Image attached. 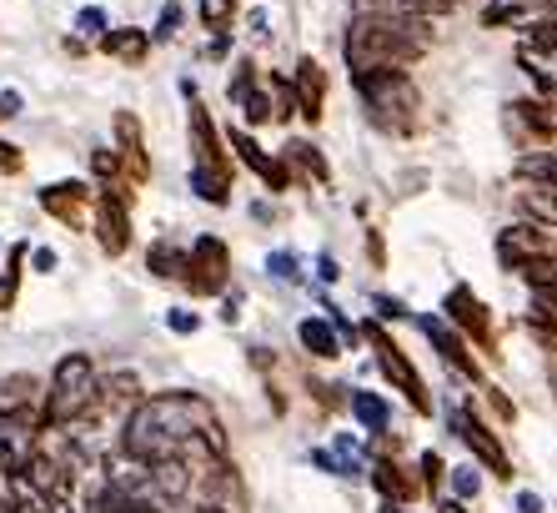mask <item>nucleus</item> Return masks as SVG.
Here are the masks:
<instances>
[{"label":"nucleus","mask_w":557,"mask_h":513,"mask_svg":"<svg viewBox=\"0 0 557 513\" xmlns=\"http://www.w3.org/2000/svg\"><path fill=\"white\" fill-rule=\"evenodd\" d=\"M186 438H207L211 448H226L216 413L196 393H161L151 403H136V413L126 418V453H136L146 463L176 459V448Z\"/></svg>","instance_id":"nucleus-1"},{"label":"nucleus","mask_w":557,"mask_h":513,"mask_svg":"<svg viewBox=\"0 0 557 513\" xmlns=\"http://www.w3.org/2000/svg\"><path fill=\"white\" fill-rule=\"evenodd\" d=\"M432 46V26L422 15H357L347 30L351 71H397Z\"/></svg>","instance_id":"nucleus-2"},{"label":"nucleus","mask_w":557,"mask_h":513,"mask_svg":"<svg viewBox=\"0 0 557 513\" xmlns=\"http://www.w3.org/2000/svg\"><path fill=\"white\" fill-rule=\"evenodd\" d=\"M357 76V91L372 106L367 117L382 126V132H412L417 121V86L403 71H351Z\"/></svg>","instance_id":"nucleus-3"},{"label":"nucleus","mask_w":557,"mask_h":513,"mask_svg":"<svg viewBox=\"0 0 557 513\" xmlns=\"http://www.w3.org/2000/svg\"><path fill=\"white\" fill-rule=\"evenodd\" d=\"M96 403V368L86 353H65L51 372V393H46V423H71Z\"/></svg>","instance_id":"nucleus-4"},{"label":"nucleus","mask_w":557,"mask_h":513,"mask_svg":"<svg viewBox=\"0 0 557 513\" xmlns=\"http://www.w3.org/2000/svg\"><path fill=\"white\" fill-rule=\"evenodd\" d=\"M367 338H372V347H376V363L387 368V378L403 388L407 398H412V408L417 413H428V393H422V378H417L412 368H407V357H403V347L382 332V322H367Z\"/></svg>","instance_id":"nucleus-5"},{"label":"nucleus","mask_w":557,"mask_h":513,"mask_svg":"<svg viewBox=\"0 0 557 513\" xmlns=\"http://www.w3.org/2000/svg\"><path fill=\"white\" fill-rule=\"evenodd\" d=\"M447 423H453L457 438H462V443L472 448V453H478L482 463H493V478H512V463H507L503 443H497V438L487 433V428H482V423L472 418V413H467V408H447Z\"/></svg>","instance_id":"nucleus-6"},{"label":"nucleus","mask_w":557,"mask_h":513,"mask_svg":"<svg viewBox=\"0 0 557 513\" xmlns=\"http://www.w3.org/2000/svg\"><path fill=\"white\" fill-rule=\"evenodd\" d=\"M322 91H326V76H322V66H317V61L307 56V61L292 71V96H297V111L307 121L322 117Z\"/></svg>","instance_id":"nucleus-7"},{"label":"nucleus","mask_w":557,"mask_h":513,"mask_svg":"<svg viewBox=\"0 0 557 513\" xmlns=\"http://www.w3.org/2000/svg\"><path fill=\"white\" fill-rule=\"evenodd\" d=\"M191 272H201L196 277L201 292H221V282H226V247L216 237H201L191 247Z\"/></svg>","instance_id":"nucleus-8"},{"label":"nucleus","mask_w":557,"mask_h":513,"mask_svg":"<svg viewBox=\"0 0 557 513\" xmlns=\"http://www.w3.org/2000/svg\"><path fill=\"white\" fill-rule=\"evenodd\" d=\"M232 146L242 151V161H247V167L257 171V176H261L267 186H272V192H286V167H282V161L267 157V151H261V146L251 142L247 132H232Z\"/></svg>","instance_id":"nucleus-9"},{"label":"nucleus","mask_w":557,"mask_h":513,"mask_svg":"<svg viewBox=\"0 0 557 513\" xmlns=\"http://www.w3.org/2000/svg\"><path fill=\"white\" fill-rule=\"evenodd\" d=\"M537 252H543V232H537V227H507L503 237H497L503 267H522L528 257H537Z\"/></svg>","instance_id":"nucleus-10"},{"label":"nucleus","mask_w":557,"mask_h":513,"mask_svg":"<svg viewBox=\"0 0 557 513\" xmlns=\"http://www.w3.org/2000/svg\"><path fill=\"white\" fill-rule=\"evenodd\" d=\"M417 322H422V332L432 338V347H437V353L447 357V363H453L457 372H467V378H478V363H472V357L462 353V342H457V332L442 328V317H417Z\"/></svg>","instance_id":"nucleus-11"},{"label":"nucleus","mask_w":557,"mask_h":513,"mask_svg":"<svg viewBox=\"0 0 557 513\" xmlns=\"http://www.w3.org/2000/svg\"><path fill=\"white\" fill-rule=\"evenodd\" d=\"M447 317H457V322H462V328L472 332L478 342L493 338V328H487V317H482V303L472 297V288H453V292H447Z\"/></svg>","instance_id":"nucleus-12"},{"label":"nucleus","mask_w":557,"mask_h":513,"mask_svg":"<svg viewBox=\"0 0 557 513\" xmlns=\"http://www.w3.org/2000/svg\"><path fill=\"white\" fill-rule=\"evenodd\" d=\"M297 338H301V347H307L311 357H337L342 353V338H337V328H332L326 317H301Z\"/></svg>","instance_id":"nucleus-13"},{"label":"nucleus","mask_w":557,"mask_h":513,"mask_svg":"<svg viewBox=\"0 0 557 513\" xmlns=\"http://www.w3.org/2000/svg\"><path fill=\"white\" fill-rule=\"evenodd\" d=\"M372 484L382 488V499H392V503H407V499H412V493H417V484H412V478H407L403 468H397V463H387V459H382V463H372Z\"/></svg>","instance_id":"nucleus-14"},{"label":"nucleus","mask_w":557,"mask_h":513,"mask_svg":"<svg viewBox=\"0 0 557 513\" xmlns=\"http://www.w3.org/2000/svg\"><path fill=\"white\" fill-rule=\"evenodd\" d=\"M522 211L532 217V227H557V186L532 182V192H522Z\"/></svg>","instance_id":"nucleus-15"},{"label":"nucleus","mask_w":557,"mask_h":513,"mask_svg":"<svg viewBox=\"0 0 557 513\" xmlns=\"http://www.w3.org/2000/svg\"><path fill=\"white\" fill-rule=\"evenodd\" d=\"M518 61L528 66V76H537L547 86V91H557V46H522L518 51Z\"/></svg>","instance_id":"nucleus-16"},{"label":"nucleus","mask_w":557,"mask_h":513,"mask_svg":"<svg viewBox=\"0 0 557 513\" xmlns=\"http://www.w3.org/2000/svg\"><path fill=\"white\" fill-rule=\"evenodd\" d=\"M537 15V0H493L482 11V26H528Z\"/></svg>","instance_id":"nucleus-17"},{"label":"nucleus","mask_w":557,"mask_h":513,"mask_svg":"<svg viewBox=\"0 0 557 513\" xmlns=\"http://www.w3.org/2000/svg\"><path fill=\"white\" fill-rule=\"evenodd\" d=\"M101 247L126 252V207L116 197H101Z\"/></svg>","instance_id":"nucleus-18"},{"label":"nucleus","mask_w":557,"mask_h":513,"mask_svg":"<svg viewBox=\"0 0 557 513\" xmlns=\"http://www.w3.org/2000/svg\"><path fill=\"white\" fill-rule=\"evenodd\" d=\"M518 176L522 182L557 186V151H528V157H518Z\"/></svg>","instance_id":"nucleus-19"},{"label":"nucleus","mask_w":557,"mask_h":513,"mask_svg":"<svg viewBox=\"0 0 557 513\" xmlns=\"http://www.w3.org/2000/svg\"><path fill=\"white\" fill-rule=\"evenodd\" d=\"M191 186H196V197L211 201V207L226 201V176H221V167H211V161H201V167L191 171Z\"/></svg>","instance_id":"nucleus-20"},{"label":"nucleus","mask_w":557,"mask_h":513,"mask_svg":"<svg viewBox=\"0 0 557 513\" xmlns=\"http://www.w3.org/2000/svg\"><path fill=\"white\" fill-rule=\"evenodd\" d=\"M146 46H151L146 30H106V51L121 56V61H141Z\"/></svg>","instance_id":"nucleus-21"},{"label":"nucleus","mask_w":557,"mask_h":513,"mask_svg":"<svg viewBox=\"0 0 557 513\" xmlns=\"http://www.w3.org/2000/svg\"><path fill=\"white\" fill-rule=\"evenodd\" d=\"M512 111H518L537 136H557V101H522V106H512Z\"/></svg>","instance_id":"nucleus-22"},{"label":"nucleus","mask_w":557,"mask_h":513,"mask_svg":"<svg viewBox=\"0 0 557 513\" xmlns=\"http://www.w3.org/2000/svg\"><path fill=\"white\" fill-rule=\"evenodd\" d=\"M351 408H357V418H362L372 433H387L392 413H387V403H382L376 393H351Z\"/></svg>","instance_id":"nucleus-23"},{"label":"nucleus","mask_w":557,"mask_h":513,"mask_svg":"<svg viewBox=\"0 0 557 513\" xmlns=\"http://www.w3.org/2000/svg\"><path fill=\"white\" fill-rule=\"evenodd\" d=\"M151 272L156 277H182L186 272V257L176 247H166V242H156V247H151Z\"/></svg>","instance_id":"nucleus-24"},{"label":"nucleus","mask_w":557,"mask_h":513,"mask_svg":"<svg viewBox=\"0 0 557 513\" xmlns=\"http://www.w3.org/2000/svg\"><path fill=\"white\" fill-rule=\"evenodd\" d=\"M286 151H292V157H297L301 167H307L311 176H317V182H332V167H326V161L317 157V146H311V142H292Z\"/></svg>","instance_id":"nucleus-25"},{"label":"nucleus","mask_w":557,"mask_h":513,"mask_svg":"<svg viewBox=\"0 0 557 513\" xmlns=\"http://www.w3.org/2000/svg\"><path fill=\"white\" fill-rule=\"evenodd\" d=\"M267 272L282 277V282H301V262H297V252H272V257H267Z\"/></svg>","instance_id":"nucleus-26"},{"label":"nucleus","mask_w":557,"mask_h":513,"mask_svg":"<svg viewBox=\"0 0 557 513\" xmlns=\"http://www.w3.org/2000/svg\"><path fill=\"white\" fill-rule=\"evenodd\" d=\"M232 15H236V0H201V21H207L211 30L232 26Z\"/></svg>","instance_id":"nucleus-27"},{"label":"nucleus","mask_w":557,"mask_h":513,"mask_svg":"<svg viewBox=\"0 0 557 513\" xmlns=\"http://www.w3.org/2000/svg\"><path fill=\"white\" fill-rule=\"evenodd\" d=\"M453 488H457V499H472V493H478L482 488V478H478V468H453Z\"/></svg>","instance_id":"nucleus-28"},{"label":"nucleus","mask_w":557,"mask_h":513,"mask_svg":"<svg viewBox=\"0 0 557 513\" xmlns=\"http://www.w3.org/2000/svg\"><path fill=\"white\" fill-rule=\"evenodd\" d=\"M76 30H81V36H106V11L86 5V11L76 15Z\"/></svg>","instance_id":"nucleus-29"},{"label":"nucleus","mask_w":557,"mask_h":513,"mask_svg":"<svg viewBox=\"0 0 557 513\" xmlns=\"http://www.w3.org/2000/svg\"><path fill=\"white\" fill-rule=\"evenodd\" d=\"M372 307H376V317H382V322H403V317H412L403 303H397V297H382V292L372 297Z\"/></svg>","instance_id":"nucleus-30"},{"label":"nucleus","mask_w":557,"mask_h":513,"mask_svg":"<svg viewBox=\"0 0 557 513\" xmlns=\"http://www.w3.org/2000/svg\"><path fill=\"white\" fill-rule=\"evenodd\" d=\"M106 393H116V398H136V393H141V382L131 378V372H116V378L106 382Z\"/></svg>","instance_id":"nucleus-31"},{"label":"nucleus","mask_w":557,"mask_h":513,"mask_svg":"<svg viewBox=\"0 0 557 513\" xmlns=\"http://www.w3.org/2000/svg\"><path fill=\"white\" fill-rule=\"evenodd\" d=\"M166 328L171 332H196V313H182V307H176V313H166Z\"/></svg>","instance_id":"nucleus-32"},{"label":"nucleus","mask_w":557,"mask_h":513,"mask_svg":"<svg viewBox=\"0 0 557 513\" xmlns=\"http://www.w3.org/2000/svg\"><path fill=\"white\" fill-rule=\"evenodd\" d=\"M176 21H182V11H176V5H166V11H161V26H156V40H171Z\"/></svg>","instance_id":"nucleus-33"},{"label":"nucleus","mask_w":557,"mask_h":513,"mask_svg":"<svg viewBox=\"0 0 557 513\" xmlns=\"http://www.w3.org/2000/svg\"><path fill=\"white\" fill-rule=\"evenodd\" d=\"M422 478H428V484H437V478H442V459H437V453H422Z\"/></svg>","instance_id":"nucleus-34"},{"label":"nucleus","mask_w":557,"mask_h":513,"mask_svg":"<svg viewBox=\"0 0 557 513\" xmlns=\"http://www.w3.org/2000/svg\"><path fill=\"white\" fill-rule=\"evenodd\" d=\"M11 303H15V272H5L0 277V313H5Z\"/></svg>","instance_id":"nucleus-35"},{"label":"nucleus","mask_w":557,"mask_h":513,"mask_svg":"<svg viewBox=\"0 0 557 513\" xmlns=\"http://www.w3.org/2000/svg\"><path fill=\"white\" fill-rule=\"evenodd\" d=\"M15 167H21V157H15V146L0 142V171H15Z\"/></svg>","instance_id":"nucleus-36"},{"label":"nucleus","mask_w":557,"mask_h":513,"mask_svg":"<svg viewBox=\"0 0 557 513\" xmlns=\"http://www.w3.org/2000/svg\"><path fill=\"white\" fill-rule=\"evenodd\" d=\"M36 267H40V272H55V252L51 247H36Z\"/></svg>","instance_id":"nucleus-37"},{"label":"nucleus","mask_w":557,"mask_h":513,"mask_svg":"<svg viewBox=\"0 0 557 513\" xmlns=\"http://www.w3.org/2000/svg\"><path fill=\"white\" fill-rule=\"evenodd\" d=\"M15 111H21V96L5 91V96H0V117H15Z\"/></svg>","instance_id":"nucleus-38"},{"label":"nucleus","mask_w":557,"mask_h":513,"mask_svg":"<svg viewBox=\"0 0 557 513\" xmlns=\"http://www.w3.org/2000/svg\"><path fill=\"white\" fill-rule=\"evenodd\" d=\"M518 513H543V499H537V493H522V499H518Z\"/></svg>","instance_id":"nucleus-39"},{"label":"nucleus","mask_w":557,"mask_h":513,"mask_svg":"<svg viewBox=\"0 0 557 513\" xmlns=\"http://www.w3.org/2000/svg\"><path fill=\"white\" fill-rule=\"evenodd\" d=\"M96 171H101V176H111V171H116V157H111V151H96Z\"/></svg>","instance_id":"nucleus-40"},{"label":"nucleus","mask_w":557,"mask_h":513,"mask_svg":"<svg viewBox=\"0 0 557 513\" xmlns=\"http://www.w3.org/2000/svg\"><path fill=\"white\" fill-rule=\"evenodd\" d=\"M317 272H322V282H337V262H332V257H322V262H317Z\"/></svg>","instance_id":"nucleus-41"},{"label":"nucleus","mask_w":557,"mask_h":513,"mask_svg":"<svg viewBox=\"0 0 557 513\" xmlns=\"http://www.w3.org/2000/svg\"><path fill=\"white\" fill-rule=\"evenodd\" d=\"M407 5H417L422 15H432V11H442V0H407Z\"/></svg>","instance_id":"nucleus-42"},{"label":"nucleus","mask_w":557,"mask_h":513,"mask_svg":"<svg viewBox=\"0 0 557 513\" xmlns=\"http://www.w3.org/2000/svg\"><path fill=\"white\" fill-rule=\"evenodd\" d=\"M442 513H467V509H462V503H453V499H447V503H442Z\"/></svg>","instance_id":"nucleus-43"},{"label":"nucleus","mask_w":557,"mask_h":513,"mask_svg":"<svg viewBox=\"0 0 557 513\" xmlns=\"http://www.w3.org/2000/svg\"><path fill=\"white\" fill-rule=\"evenodd\" d=\"M382 513H407V509H403V503H392V499H387V503H382Z\"/></svg>","instance_id":"nucleus-44"},{"label":"nucleus","mask_w":557,"mask_h":513,"mask_svg":"<svg viewBox=\"0 0 557 513\" xmlns=\"http://www.w3.org/2000/svg\"><path fill=\"white\" fill-rule=\"evenodd\" d=\"M537 5H557V0H537Z\"/></svg>","instance_id":"nucleus-45"}]
</instances>
